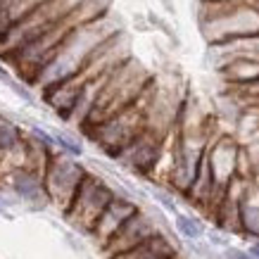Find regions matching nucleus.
Returning <instances> with one entry per match:
<instances>
[{
  "label": "nucleus",
  "mask_w": 259,
  "mask_h": 259,
  "mask_svg": "<svg viewBox=\"0 0 259 259\" xmlns=\"http://www.w3.org/2000/svg\"><path fill=\"white\" fill-rule=\"evenodd\" d=\"M114 200V193H112L102 181L93 179V176H86V179L81 181L79 190H76V195L71 200V204L67 207V219L74 224V226H79L81 231H88V233H93L95 224L100 219V214L105 212V207Z\"/></svg>",
  "instance_id": "1"
},
{
  "label": "nucleus",
  "mask_w": 259,
  "mask_h": 259,
  "mask_svg": "<svg viewBox=\"0 0 259 259\" xmlns=\"http://www.w3.org/2000/svg\"><path fill=\"white\" fill-rule=\"evenodd\" d=\"M83 179H86V174H83L81 166L71 164L67 159H60L50 169V174H48V179H46L48 200L62 204L64 212H67V207L71 204V200H74V195H76V190H79Z\"/></svg>",
  "instance_id": "2"
},
{
  "label": "nucleus",
  "mask_w": 259,
  "mask_h": 259,
  "mask_svg": "<svg viewBox=\"0 0 259 259\" xmlns=\"http://www.w3.org/2000/svg\"><path fill=\"white\" fill-rule=\"evenodd\" d=\"M155 233H157L155 221L150 219V217H145V214L136 212L134 217H131V219L126 221L124 226L117 231V236L105 245V252L114 259V257H119V254H124V252L134 250L136 245L145 243V240H148V238H152Z\"/></svg>",
  "instance_id": "3"
},
{
  "label": "nucleus",
  "mask_w": 259,
  "mask_h": 259,
  "mask_svg": "<svg viewBox=\"0 0 259 259\" xmlns=\"http://www.w3.org/2000/svg\"><path fill=\"white\" fill-rule=\"evenodd\" d=\"M136 212H138V207H136L134 202L121 200V197H114V200L105 207V212L100 214V219H98V224H95V228H93V236L98 238L102 243V247H105L112 238L117 236L119 228L124 226Z\"/></svg>",
  "instance_id": "4"
},
{
  "label": "nucleus",
  "mask_w": 259,
  "mask_h": 259,
  "mask_svg": "<svg viewBox=\"0 0 259 259\" xmlns=\"http://www.w3.org/2000/svg\"><path fill=\"white\" fill-rule=\"evenodd\" d=\"M236 159H238V155H236V148L231 145V141H221L212 150V155L207 157L209 169H212L214 188H217L219 195H224L226 188L231 186V181L236 179V166H238Z\"/></svg>",
  "instance_id": "5"
},
{
  "label": "nucleus",
  "mask_w": 259,
  "mask_h": 259,
  "mask_svg": "<svg viewBox=\"0 0 259 259\" xmlns=\"http://www.w3.org/2000/svg\"><path fill=\"white\" fill-rule=\"evenodd\" d=\"M114 259H176V250H174L171 243L164 236L155 233L145 243L136 245L134 250L124 252V254H119Z\"/></svg>",
  "instance_id": "6"
},
{
  "label": "nucleus",
  "mask_w": 259,
  "mask_h": 259,
  "mask_svg": "<svg viewBox=\"0 0 259 259\" xmlns=\"http://www.w3.org/2000/svg\"><path fill=\"white\" fill-rule=\"evenodd\" d=\"M121 155L128 159L131 166L145 171V169H150V166L155 164V159H157V143L145 141L143 136H138L134 143H128V145L121 150Z\"/></svg>",
  "instance_id": "7"
},
{
  "label": "nucleus",
  "mask_w": 259,
  "mask_h": 259,
  "mask_svg": "<svg viewBox=\"0 0 259 259\" xmlns=\"http://www.w3.org/2000/svg\"><path fill=\"white\" fill-rule=\"evenodd\" d=\"M12 188H15L17 195L22 197V200H26V202H38L40 197H48L43 179L36 176V174H29V171H17L15 176H12Z\"/></svg>",
  "instance_id": "8"
},
{
  "label": "nucleus",
  "mask_w": 259,
  "mask_h": 259,
  "mask_svg": "<svg viewBox=\"0 0 259 259\" xmlns=\"http://www.w3.org/2000/svg\"><path fill=\"white\" fill-rule=\"evenodd\" d=\"M176 228L181 231V236L190 238V240H195V238L202 236V226H200V221L193 219V217H186V214H179V217H176Z\"/></svg>",
  "instance_id": "9"
},
{
  "label": "nucleus",
  "mask_w": 259,
  "mask_h": 259,
  "mask_svg": "<svg viewBox=\"0 0 259 259\" xmlns=\"http://www.w3.org/2000/svg\"><path fill=\"white\" fill-rule=\"evenodd\" d=\"M17 141H19V138H17V131L12 128V126H10V124L0 126V148H3V150L15 148Z\"/></svg>",
  "instance_id": "10"
},
{
  "label": "nucleus",
  "mask_w": 259,
  "mask_h": 259,
  "mask_svg": "<svg viewBox=\"0 0 259 259\" xmlns=\"http://www.w3.org/2000/svg\"><path fill=\"white\" fill-rule=\"evenodd\" d=\"M55 143H60L67 152H71V155H81V145H76L74 141H69L67 136H62V134H57L55 136Z\"/></svg>",
  "instance_id": "11"
},
{
  "label": "nucleus",
  "mask_w": 259,
  "mask_h": 259,
  "mask_svg": "<svg viewBox=\"0 0 259 259\" xmlns=\"http://www.w3.org/2000/svg\"><path fill=\"white\" fill-rule=\"evenodd\" d=\"M155 197H157L159 202L164 204L169 212H176V202H171V197H169V195H164V193H159V190H157V193H155Z\"/></svg>",
  "instance_id": "12"
},
{
  "label": "nucleus",
  "mask_w": 259,
  "mask_h": 259,
  "mask_svg": "<svg viewBox=\"0 0 259 259\" xmlns=\"http://www.w3.org/2000/svg\"><path fill=\"white\" fill-rule=\"evenodd\" d=\"M228 259H257L252 252H243V250H231L228 252Z\"/></svg>",
  "instance_id": "13"
},
{
  "label": "nucleus",
  "mask_w": 259,
  "mask_h": 259,
  "mask_svg": "<svg viewBox=\"0 0 259 259\" xmlns=\"http://www.w3.org/2000/svg\"><path fill=\"white\" fill-rule=\"evenodd\" d=\"M33 134H36V138H38V141L46 143V145H53V143H55V138H50V136H48L46 131H40V128H33Z\"/></svg>",
  "instance_id": "14"
},
{
  "label": "nucleus",
  "mask_w": 259,
  "mask_h": 259,
  "mask_svg": "<svg viewBox=\"0 0 259 259\" xmlns=\"http://www.w3.org/2000/svg\"><path fill=\"white\" fill-rule=\"evenodd\" d=\"M250 252H252V254H254V257L259 259V243H257V245H252V250H250Z\"/></svg>",
  "instance_id": "15"
}]
</instances>
